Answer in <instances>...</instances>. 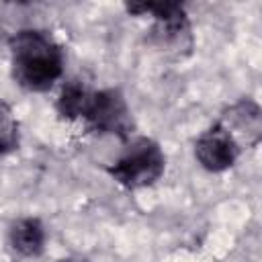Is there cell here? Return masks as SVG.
<instances>
[{
  "label": "cell",
  "instance_id": "cell-1",
  "mask_svg": "<svg viewBox=\"0 0 262 262\" xmlns=\"http://www.w3.org/2000/svg\"><path fill=\"white\" fill-rule=\"evenodd\" d=\"M55 111L66 121L82 123L100 135H115L125 143L135 131L131 108L119 88L92 90L78 80L68 82L55 100Z\"/></svg>",
  "mask_w": 262,
  "mask_h": 262
},
{
  "label": "cell",
  "instance_id": "cell-2",
  "mask_svg": "<svg viewBox=\"0 0 262 262\" xmlns=\"http://www.w3.org/2000/svg\"><path fill=\"white\" fill-rule=\"evenodd\" d=\"M10 74L29 92H47L61 76L66 55L55 37L43 29H20L10 41Z\"/></svg>",
  "mask_w": 262,
  "mask_h": 262
},
{
  "label": "cell",
  "instance_id": "cell-3",
  "mask_svg": "<svg viewBox=\"0 0 262 262\" xmlns=\"http://www.w3.org/2000/svg\"><path fill=\"white\" fill-rule=\"evenodd\" d=\"M125 10L133 16H151L149 39L158 49L172 55H188L194 47L192 27L180 2H127Z\"/></svg>",
  "mask_w": 262,
  "mask_h": 262
},
{
  "label": "cell",
  "instance_id": "cell-4",
  "mask_svg": "<svg viewBox=\"0 0 262 262\" xmlns=\"http://www.w3.org/2000/svg\"><path fill=\"white\" fill-rule=\"evenodd\" d=\"M108 176L127 190L147 188L166 172V156L151 137H131L125 151L106 168Z\"/></svg>",
  "mask_w": 262,
  "mask_h": 262
},
{
  "label": "cell",
  "instance_id": "cell-5",
  "mask_svg": "<svg viewBox=\"0 0 262 262\" xmlns=\"http://www.w3.org/2000/svg\"><path fill=\"white\" fill-rule=\"evenodd\" d=\"M242 154L237 141L229 135V131L217 121L209 129H205L194 141V158L196 162L213 174L229 170Z\"/></svg>",
  "mask_w": 262,
  "mask_h": 262
},
{
  "label": "cell",
  "instance_id": "cell-6",
  "mask_svg": "<svg viewBox=\"0 0 262 262\" xmlns=\"http://www.w3.org/2000/svg\"><path fill=\"white\" fill-rule=\"evenodd\" d=\"M219 123L229 131L242 149L254 147L262 139V108L252 98H242L227 106Z\"/></svg>",
  "mask_w": 262,
  "mask_h": 262
},
{
  "label": "cell",
  "instance_id": "cell-7",
  "mask_svg": "<svg viewBox=\"0 0 262 262\" xmlns=\"http://www.w3.org/2000/svg\"><path fill=\"white\" fill-rule=\"evenodd\" d=\"M10 246L23 258H37L45 250V227L37 217H23L10 225L8 231Z\"/></svg>",
  "mask_w": 262,
  "mask_h": 262
},
{
  "label": "cell",
  "instance_id": "cell-8",
  "mask_svg": "<svg viewBox=\"0 0 262 262\" xmlns=\"http://www.w3.org/2000/svg\"><path fill=\"white\" fill-rule=\"evenodd\" d=\"M18 119L12 106L0 100V156L10 154L18 147Z\"/></svg>",
  "mask_w": 262,
  "mask_h": 262
},
{
  "label": "cell",
  "instance_id": "cell-9",
  "mask_svg": "<svg viewBox=\"0 0 262 262\" xmlns=\"http://www.w3.org/2000/svg\"><path fill=\"white\" fill-rule=\"evenodd\" d=\"M57 262H88V260L82 256H66V258H59Z\"/></svg>",
  "mask_w": 262,
  "mask_h": 262
}]
</instances>
